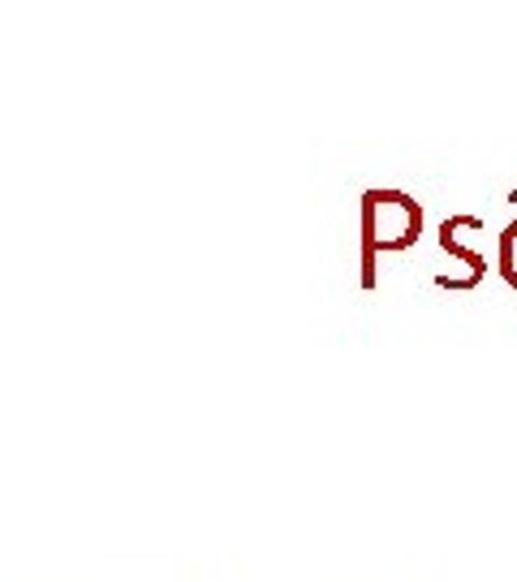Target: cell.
<instances>
[{
    "label": "cell",
    "instance_id": "cell-2",
    "mask_svg": "<svg viewBox=\"0 0 517 582\" xmlns=\"http://www.w3.org/2000/svg\"><path fill=\"white\" fill-rule=\"evenodd\" d=\"M483 237V216H470V212H461V216H449L445 225H440V250L458 264V272H436V286L440 290H474L479 281H483V272H487V259H483V250L474 246Z\"/></svg>",
    "mask_w": 517,
    "mask_h": 582
},
{
    "label": "cell",
    "instance_id": "cell-3",
    "mask_svg": "<svg viewBox=\"0 0 517 582\" xmlns=\"http://www.w3.org/2000/svg\"><path fill=\"white\" fill-rule=\"evenodd\" d=\"M496 272L509 290H517V216L496 237Z\"/></svg>",
    "mask_w": 517,
    "mask_h": 582
},
{
    "label": "cell",
    "instance_id": "cell-1",
    "mask_svg": "<svg viewBox=\"0 0 517 582\" xmlns=\"http://www.w3.org/2000/svg\"><path fill=\"white\" fill-rule=\"evenodd\" d=\"M423 237V208L414 194L393 186H371L362 194V290L380 286V255L409 250Z\"/></svg>",
    "mask_w": 517,
    "mask_h": 582
}]
</instances>
